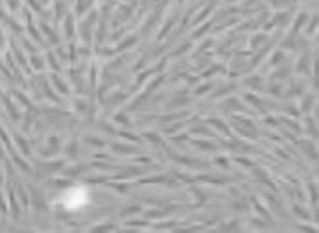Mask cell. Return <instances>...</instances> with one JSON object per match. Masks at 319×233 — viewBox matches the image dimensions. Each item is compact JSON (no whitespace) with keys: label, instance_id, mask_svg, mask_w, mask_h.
I'll return each mask as SVG.
<instances>
[{"label":"cell","instance_id":"6da1fadb","mask_svg":"<svg viewBox=\"0 0 319 233\" xmlns=\"http://www.w3.org/2000/svg\"><path fill=\"white\" fill-rule=\"evenodd\" d=\"M62 207L66 211H79L85 205H88L90 198H88V192L83 188V186H73L68 192L62 196Z\"/></svg>","mask_w":319,"mask_h":233}]
</instances>
